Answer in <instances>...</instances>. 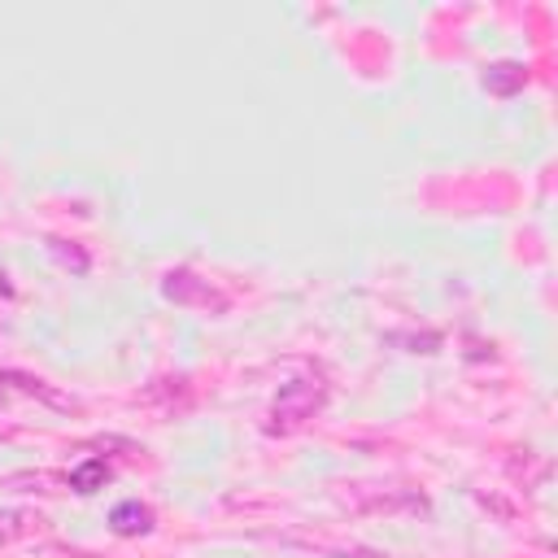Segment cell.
I'll return each instance as SVG.
<instances>
[{"mask_svg": "<svg viewBox=\"0 0 558 558\" xmlns=\"http://www.w3.org/2000/svg\"><path fill=\"white\" fill-rule=\"evenodd\" d=\"M323 397H327V388H323V379H292V384H283L279 388V397H275V405H270V432H296V427H305L318 410H323Z\"/></svg>", "mask_w": 558, "mask_h": 558, "instance_id": "cell-1", "label": "cell"}, {"mask_svg": "<svg viewBox=\"0 0 558 558\" xmlns=\"http://www.w3.org/2000/svg\"><path fill=\"white\" fill-rule=\"evenodd\" d=\"M109 527H113L118 536H140V532L153 527V510H148L144 501H118L113 514H109Z\"/></svg>", "mask_w": 558, "mask_h": 558, "instance_id": "cell-2", "label": "cell"}, {"mask_svg": "<svg viewBox=\"0 0 558 558\" xmlns=\"http://www.w3.org/2000/svg\"><path fill=\"white\" fill-rule=\"evenodd\" d=\"M35 527H39V514H35V510H26V506H4V510H0V549L13 545V541H22V536H31Z\"/></svg>", "mask_w": 558, "mask_h": 558, "instance_id": "cell-3", "label": "cell"}, {"mask_svg": "<svg viewBox=\"0 0 558 558\" xmlns=\"http://www.w3.org/2000/svg\"><path fill=\"white\" fill-rule=\"evenodd\" d=\"M514 83H523V70H519V65H493V70L484 74V87L497 92V96H506Z\"/></svg>", "mask_w": 558, "mask_h": 558, "instance_id": "cell-4", "label": "cell"}, {"mask_svg": "<svg viewBox=\"0 0 558 558\" xmlns=\"http://www.w3.org/2000/svg\"><path fill=\"white\" fill-rule=\"evenodd\" d=\"M109 471H105V462H87V466H78L74 475H70V488H78V493H92L100 480H105Z\"/></svg>", "mask_w": 558, "mask_h": 558, "instance_id": "cell-5", "label": "cell"}]
</instances>
